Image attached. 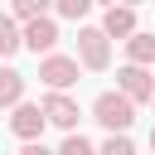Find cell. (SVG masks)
Wrapping results in <instances>:
<instances>
[{"label": "cell", "mask_w": 155, "mask_h": 155, "mask_svg": "<svg viewBox=\"0 0 155 155\" xmlns=\"http://www.w3.org/2000/svg\"><path fill=\"white\" fill-rule=\"evenodd\" d=\"M92 121L107 126L111 136H126L131 121H136V107H131L121 92H97V102H92Z\"/></svg>", "instance_id": "cell-1"}, {"label": "cell", "mask_w": 155, "mask_h": 155, "mask_svg": "<svg viewBox=\"0 0 155 155\" xmlns=\"http://www.w3.org/2000/svg\"><path fill=\"white\" fill-rule=\"evenodd\" d=\"M78 68H92V73H102L107 63H111V44L102 39V29L97 24H78Z\"/></svg>", "instance_id": "cell-2"}, {"label": "cell", "mask_w": 155, "mask_h": 155, "mask_svg": "<svg viewBox=\"0 0 155 155\" xmlns=\"http://www.w3.org/2000/svg\"><path fill=\"white\" fill-rule=\"evenodd\" d=\"M78 58H68V53H48V58H39V82L48 87V92H68L73 82H78Z\"/></svg>", "instance_id": "cell-3"}, {"label": "cell", "mask_w": 155, "mask_h": 155, "mask_svg": "<svg viewBox=\"0 0 155 155\" xmlns=\"http://www.w3.org/2000/svg\"><path fill=\"white\" fill-rule=\"evenodd\" d=\"M111 92H121L131 107H140V102H150V97H155V73H150V68H131V63H126V68H116V87H111Z\"/></svg>", "instance_id": "cell-4"}, {"label": "cell", "mask_w": 155, "mask_h": 155, "mask_svg": "<svg viewBox=\"0 0 155 155\" xmlns=\"http://www.w3.org/2000/svg\"><path fill=\"white\" fill-rule=\"evenodd\" d=\"M39 111H44V126H58L63 136H73V131H78V116H82L68 92H48V97L39 102Z\"/></svg>", "instance_id": "cell-5"}, {"label": "cell", "mask_w": 155, "mask_h": 155, "mask_svg": "<svg viewBox=\"0 0 155 155\" xmlns=\"http://www.w3.org/2000/svg\"><path fill=\"white\" fill-rule=\"evenodd\" d=\"M53 44H58V24H53V15H48V19H34V24L19 29V48H29L34 58H48Z\"/></svg>", "instance_id": "cell-6"}, {"label": "cell", "mask_w": 155, "mask_h": 155, "mask_svg": "<svg viewBox=\"0 0 155 155\" xmlns=\"http://www.w3.org/2000/svg\"><path fill=\"white\" fill-rule=\"evenodd\" d=\"M97 29H102V39H107V44H111V39H121V44H126L140 24H136V10H131V5H107Z\"/></svg>", "instance_id": "cell-7"}, {"label": "cell", "mask_w": 155, "mask_h": 155, "mask_svg": "<svg viewBox=\"0 0 155 155\" xmlns=\"http://www.w3.org/2000/svg\"><path fill=\"white\" fill-rule=\"evenodd\" d=\"M10 131H15L24 145L44 140V111H39V102H19V107L10 111Z\"/></svg>", "instance_id": "cell-8"}, {"label": "cell", "mask_w": 155, "mask_h": 155, "mask_svg": "<svg viewBox=\"0 0 155 155\" xmlns=\"http://www.w3.org/2000/svg\"><path fill=\"white\" fill-rule=\"evenodd\" d=\"M126 63H131V68H150V63H155V34L136 29V34L126 39Z\"/></svg>", "instance_id": "cell-9"}, {"label": "cell", "mask_w": 155, "mask_h": 155, "mask_svg": "<svg viewBox=\"0 0 155 155\" xmlns=\"http://www.w3.org/2000/svg\"><path fill=\"white\" fill-rule=\"evenodd\" d=\"M24 102V73L19 68H0V107H19Z\"/></svg>", "instance_id": "cell-10"}, {"label": "cell", "mask_w": 155, "mask_h": 155, "mask_svg": "<svg viewBox=\"0 0 155 155\" xmlns=\"http://www.w3.org/2000/svg\"><path fill=\"white\" fill-rule=\"evenodd\" d=\"M10 19L24 29V24H34V19H48V0H15L10 5Z\"/></svg>", "instance_id": "cell-11"}, {"label": "cell", "mask_w": 155, "mask_h": 155, "mask_svg": "<svg viewBox=\"0 0 155 155\" xmlns=\"http://www.w3.org/2000/svg\"><path fill=\"white\" fill-rule=\"evenodd\" d=\"M19 53V24L10 19V10H0V58H15Z\"/></svg>", "instance_id": "cell-12"}, {"label": "cell", "mask_w": 155, "mask_h": 155, "mask_svg": "<svg viewBox=\"0 0 155 155\" xmlns=\"http://www.w3.org/2000/svg\"><path fill=\"white\" fill-rule=\"evenodd\" d=\"M53 155H97V145H92L82 131H73V136H63V145H58Z\"/></svg>", "instance_id": "cell-13"}, {"label": "cell", "mask_w": 155, "mask_h": 155, "mask_svg": "<svg viewBox=\"0 0 155 155\" xmlns=\"http://www.w3.org/2000/svg\"><path fill=\"white\" fill-rule=\"evenodd\" d=\"M97 155H136V140H131V136H107V140L97 145Z\"/></svg>", "instance_id": "cell-14"}, {"label": "cell", "mask_w": 155, "mask_h": 155, "mask_svg": "<svg viewBox=\"0 0 155 155\" xmlns=\"http://www.w3.org/2000/svg\"><path fill=\"white\" fill-rule=\"evenodd\" d=\"M87 10H92V0H58V19H87Z\"/></svg>", "instance_id": "cell-15"}, {"label": "cell", "mask_w": 155, "mask_h": 155, "mask_svg": "<svg viewBox=\"0 0 155 155\" xmlns=\"http://www.w3.org/2000/svg\"><path fill=\"white\" fill-rule=\"evenodd\" d=\"M19 155H53V150H48L44 140H34V145H19Z\"/></svg>", "instance_id": "cell-16"}, {"label": "cell", "mask_w": 155, "mask_h": 155, "mask_svg": "<svg viewBox=\"0 0 155 155\" xmlns=\"http://www.w3.org/2000/svg\"><path fill=\"white\" fill-rule=\"evenodd\" d=\"M150 155H155V126H150Z\"/></svg>", "instance_id": "cell-17"}, {"label": "cell", "mask_w": 155, "mask_h": 155, "mask_svg": "<svg viewBox=\"0 0 155 155\" xmlns=\"http://www.w3.org/2000/svg\"><path fill=\"white\" fill-rule=\"evenodd\" d=\"M150 107H155V97H150Z\"/></svg>", "instance_id": "cell-18"}]
</instances>
